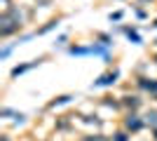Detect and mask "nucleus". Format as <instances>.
<instances>
[{"instance_id": "1", "label": "nucleus", "mask_w": 157, "mask_h": 141, "mask_svg": "<svg viewBox=\"0 0 157 141\" xmlns=\"http://www.w3.org/2000/svg\"><path fill=\"white\" fill-rule=\"evenodd\" d=\"M0 24H2V26H0V33L2 35H10L12 33V31H17V28H19V24H21V17H19V12H7L5 17H2V19H0Z\"/></svg>"}, {"instance_id": "2", "label": "nucleus", "mask_w": 157, "mask_h": 141, "mask_svg": "<svg viewBox=\"0 0 157 141\" xmlns=\"http://www.w3.org/2000/svg\"><path fill=\"white\" fill-rule=\"evenodd\" d=\"M141 125H143V122L138 120L136 115H129V118H127V127L134 129V132H136V129H141Z\"/></svg>"}, {"instance_id": "3", "label": "nucleus", "mask_w": 157, "mask_h": 141, "mask_svg": "<svg viewBox=\"0 0 157 141\" xmlns=\"http://www.w3.org/2000/svg\"><path fill=\"white\" fill-rule=\"evenodd\" d=\"M115 78H117V73H113V75H103V78H101L96 85H110V82H115Z\"/></svg>"}, {"instance_id": "4", "label": "nucleus", "mask_w": 157, "mask_h": 141, "mask_svg": "<svg viewBox=\"0 0 157 141\" xmlns=\"http://www.w3.org/2000/svg\"><path fill=\"white\" fill-rule=\"evenodd\" d=\"M141 85H143L145 89H152V92H157V82H148V80H143Z\"/></svg>"}, {"instance_id": "5", "label": "nucleus", "mask_w": 157, "mask_h": 141, "mask_svg": "<svg viewBox=\"0 0 157 141\" xmlns=\"http://www.w3.org/2000/svg\"><path fill=\"white\" fill-rule=\"evenodd\" d=\"M148 122H152V125H157V113H150V115H148Z\"/></svg>"}, {"instance_id": "6", "label": "nucleus", "mask_w": 157, "mask_h": 141, "mask_svg": "<svg viewBox=\"0 0 157 141\" xmlns=\"http://www.w3.org/2000/svg\"><path fill=\"white\" fill-rule=\"evenodd\" d=\"M115 141H127V139H124V134H117V139H115Z\"/></svg>"}, {"instance_id": "7", "label": "nucleus", "mask_w": 157, "mask_h": 141, "mask_svg": "<svg viewBox=\"0 0 157 141\" xmlns=\"http://www.w3.org/2000/svg\"><path fill=\"white\" fill-rule=\"evenodd\" d=\"M89 141H103V139H89Z\"/></svg>"}]
</instances>
